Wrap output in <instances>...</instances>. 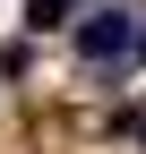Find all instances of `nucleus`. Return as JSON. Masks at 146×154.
<instances>
[{"label":"nucleus","instance_id":"7ed1b4c3","mask_svg":"<svg viewBox=\"0 0 146 154\" xmlns=\"http://www.w3.org/2000/svg\"><path fill=\"white\" fill-rule=\"evenodd\" d=\"M138 60H146V34H138Z\"/></svg>","mask_w":146,"mask_h":154},{"label":"nucleus","instance_id":"f257e3e1","mask_svg":"<svg viewBox=\"0 0 146 154\" xmlns=\"http://www.w3.org/2000/svg\"><path fill=\"white\" fill-rule=\"evenodd\" d=\"M138 17L129 9H95V17H78V60H138Z\"/></svg>","mask_w":146,"mask_h":154},{"label":"nucleus","instance_id":"f03ea898","mask_svg":"<svg viewBox=\"0 0 146 154\" xmlns=\"http://www.w3.org/2000/svg\"><path fill=\"white\" fill-rule=\"evenodd\" d=\"M60 17H78V0H34V9H26V26H34V34H52Z\"/></svg>","mask_w":146,"mask_h":154}]
</instances>
